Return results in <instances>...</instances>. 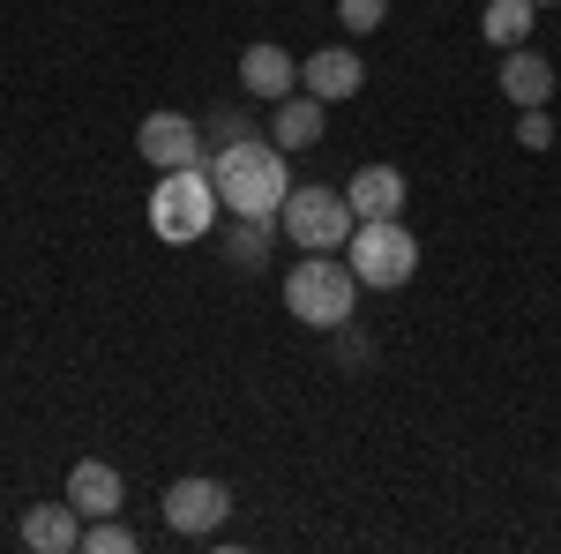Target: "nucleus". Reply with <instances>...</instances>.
Returning a JSON list of instances; mask_svg holds the SVG:
<instances>
[{
  "label": "nucleus",
  "instance_id": "dca6fc26",
  "mask_svg": "<svg viewBox=\"0 0 561 554\" xmlns=\"http://www.w3.org/2000/svg\"><path fill=\"white\" fill-rule=\"evenodd\" d=\"M277 233H285L277 217H232V225H225V256H232V270H262Z\"/></svg>",
  "mask_w": 561,
  "mask_h": 554
},
{
  "label": "nucleus",
  "instance_id": "f257e3e1",
  "mask_svg": "<svg viewBox=\"0 0 561 554\" xmlns=\"http://www.w3.org/2000/svg\"><path fill=\"white\" fill-rule=\"evenodd\" d=\"M210 180H217V203L225 217H277L285 195H293V172H285V150L270 135H248L232 150L210 158Z\"/></svg>",
  "mask_w": 561,
  "mask_h": 554
},
{
  "label": "nucleus",
  "instance_id": "412c9836",
  "mask_svg": "<svg viewBox=\"0 0 561 554\" xmlns=\"http://www.w3.org/2000/svg\"><path fill=\"white\" fill-rule=\"evenodd\" d=\"M337 360H345V368H367V360H375V344L359 338L352 323H337Z\"/></svg>",
  "mask_w": 561,
  "mask_h": 554
},
{
  "label": "nucleus",
  "instance_id": "ddd939ff",
  "mask_svg": "<svg viewBox=\"0 0 561 554\" xmlns=\"http://www.w3.org/2000/svg\"><path fill=\"white\" fill-rule=\"evenodd\" d=\"M121 495L128 487H121V472L105 465V457H83V465L68 472V502L83 510V524L90 517H121Z\"/></svg>",
  "mask_w": 561,
  "mask_h": 554
},
{
  "label": "nucleus",
  "instance_id": "4be33fe9",
  "mask_svg": "<svg viewBox=\"0 0 561 554\" xmlns=\"http://www.w3.org/2000/svg\"><path fill=\"white\" fill-rule=\"evenodd\" d=\"M539 8H554V0H539Z\"/></svg>",
  "mask_w": 561,
  "mask_h": 554
},
{
  "label": "nucleus",
  "instance_id": "9d476101",
  "mask_svg": "<svg viewBox=\"0 0 561 554\" xmlns=\"http://www.w3.org/2000/svg\"><path fill=\"white\" fill-rule=\"evenodd\" d=\"M293 83H300V60H293V53H285V45H248V53H240V90H248V98H270V105H277V98H293Z\"/></svg>",
  "mask_w": 561,
  "mask_h": 554
},
{
  "label": "nucleus",
  "instance_id": "423d86ee",
  "mask_svg": "<svg viewBox=\"0 0 561 554\" xmlns=\"http://www.w3.org/2000/svg\"><path fill=\"white\" fill-rule=\"evenodd\" d=\"M225 517H232V487L225 479H173L165 487V524L180 540H210V532H225Z\"/></svg>",
  "mask_w": 561,
  "mask_h": 554
},
{
  "label": "nucleus",
  "instance_id": "1a4fd4ad",
  "mask_svg": "<svg viewBox=\"0 0 561 554\" xmlns=\"http://www.w3.org/2000/svg\"><path fill=\"white\" fill-rule=\"evenodd\" d=\"M23 547L31 554H83V510H76V502H38V510H23Z\"/></svg>",
  "mask_w": 561,
  "mask_h": 554
},
{
  "label": "nucleus",
  "instance_id": "f03ea898",
  "mask_svg": "<svg viewBox=\"0 0 561 554\" xmlns=\"http://www.w3.org/2000/svg\"><path fill=\"white\" fill-rule=\"evenodd\" d=\"M217 211H225V203H217L210 166L158 172V188H150V233H158L165 248H195V240H210Z\"/></svg>",
  "mask_w": 561,
  "mask_h": 554
},
{
  "label": "nucleus",
  "instance_id": "6ab92c4d",
  "mask_svg": "<svg viewBox=\"0 0 561 554\" xmlns=\"http://www.w3.org/2000/svg\"><path fill=\"white\" fill-rule=\"evenodd\" d=\"M203 135H210L217 150H232V143H248V135H255V121H248L240 105H225V113H210V121H203Z\"/></svg>",
  "mask_w": 561,
  "mask_h": 554
},
{
  "label": "nucleus",
  "instance_id": "7ed1b4c3",
  "mask_svg": "<svg viewBox=\"0 0 561 554\" xmlns=\"http://www.w3.org/2000/svg\"><path fill=\"white\" fill-rule=\"evenodd\" d=\"M352 299H359V278H352L345 256L307 248V262L285 270V315L307 323V330H337V323H352Z\"/></svg>",
  "mask_w": 561,
  "mask_h": 554
},
{
  "label": "nucleus",
  "instance_id": "0eeeda50",
  "mask_svg": "<svg viewBox=\"0 0 561 554\" xmlns=\"http://www.w3.org/2000/svg\"><path fill=\"white\" fill-rule=\"evenodd\" d=\"M135 150H142V166H158V172L203 166V128H195L187 113H142V128H135Z\"/></svg>",
  "mask_w": 561,
  "mask_h": 554
},
{
  "label": "nucleus",
  "instance_id": "4468645a",
  "mask_svg": "<svg viewBox=\"0 0 561 554\" xmlns=\"http://www.w3.org/2000/svg\"><path fill=\"white\" fill-rule=\"evenodd\" d=\"M322 113H330V105H322V98H277V113H270V143H277V150H314V143H322Z\"/></svg>",
  "mask_w": 561,
  "mask_h": 554
},
{
  "label": "nucleus",
  "instance_id": "6e6552de",
  "mask_svg": "<svg viewBox=\"0 0 561 554\" xmlns=\"http://www.w3.org/2000/svg\"><path fill=\"white\" fill-rule=\"evenodd\" d=\"M359 83H367V60H359L352 45H322V53H307V60H300V90H307V98H322V105L359 98Z\"/></svg>",
  "mask_w": 561,
  "mask_h": 554
},
{
  "label": "nucleus",
  "instance_id": "39448f33",
  "mask_svg": "<svg viewBox=\"0 0 561 554\" xmlns=\"http://www.w3.org/2000/svg\"><path fill=\"white\" fill-rule=\"evenodd\" d=\"M277 225H285V240H293L300 256H307V248L337 256V248L352 240V225H359V217H352L345 188H293V195H285V211H277Z\"/></svg>",
  "mask_w": 561,
  "mask_h": 554
},
{
  "label": "nucleus",
  "instance_id": "a211bd4d",
  "mask_svg": "<svg viewBox=\"0 0 561 554\" xmlns=\"http://www.w3.org/2000/svg\"><path fill=\"white\" fill-rule=\"evenodd\" d=\"M337 23H345L352 38H375L389 23V0H337Z\"/></svg>",
  "mask_w": 561,
  "mask_h": 554
},
{
  "label": "nucleus",
  "instance_id": "aec40b11",
  "mask_svg": "<svg viewBox=\"0 0 561 554\" xmlns=\"http://www.w3.org/2000/svg\"><path fill=\"white\" fill-rule=\"evenodd\" d=\"M517 143H524V150H547V143H554V121H547V105H531V113L517 121Z\"/></svg>",
  "mask_w": 561,
  "mask_h": 554
},
{
  "label": "nucleus",
  "instance_id": "f8f14e48",
  "mask_svg": "<svg viewBox=\"0 0 561 554\" xmlns=\"http://www.w3.org/2000/svg\"><path fill=\"white\" fill-rule=\"evenodd\" d=\"M352 217H404V172L397 166H359L345 180Z\"/></svg>",
  "mask_w": 561,
  "mask_h": 554
},
{
  "label": "nucleus",
  "instance_id": "f3484780",
  "mask_svg": "<svg viewBox=\"0 0 561 554\" xmlns=\"http://www.w3.org/2000/svg\"><path fill=\"white\" fill-rule=\"evenodd\" d=\"M83 554H135V532L121 517H90L83 524Z\"/></svg>",
  "mask_w": 561,
  "mask_h": 554
},
{
  "label": "nucleus",
  "instance_id": "20e7f679",
  "mask_svg": "<svg viewBox=\"0 0 561 554\" xmlns=\"http://www.w3.org/2000/svg\"><path fill=\"white\" fill-rule=\"evenodd\" d=\"M345 262L352 278L367 285V293H397V285H412V270H420V240L404 233V217H359L345 240Z\"/></svg>",
  "mask_w": 561,
  "mask_h": 554
},
{
  "label": "nucleus",
  "instance_id": "9b49d317",
  "mask_svg": "<svg viewBox=\"0 0 561 554\" xmlns=\"http://www.w3.org/2000/svg\"><path fill=\"white\" fill-rule=\"evenodd\" d=\"M502 98L531 113V105H554V60L547 53H531V45H510V60H502Z\"/></svg>",
  "mask_w": 561,
  "mask_h": 554
},
{
  "label": "nucleus",
  "instance_id": "2eb2a0df",
  "mask_svg": "<svg viewBox=\"0 0 561 554\" xmlns=\"http://www.w3.org/2000/svg\"><path fill=\"white\" fill-rule=\"evenodd\" d=\"M479 31H486V45H524L531 31H539V0H486L479 8Z\"/></svg>",
  "mask_w": 561,
  "mask_h": 554
}]
</instances>
